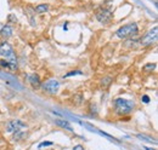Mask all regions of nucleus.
I'll return each mask as SVG.
<instances>
[{"label": "nucleus", "mask_w": 158, "mask_h": 150, "mask_svg": "<svg viewBox=\"0 0 158 150\" xmlns=\"http://www.w3.org/2000/svg\"><path fill=\"white\" fill-rule=\"evenodd\" d=\"M0 54L5 58H8L9 69L11 72H16L17 70V58H16V54L14 52L12 46L9 43L4 41V43L0 44Z\"/></svg>", "instance_id": "1"}, {"label": "nucleus", "mask_w": 158, "mask_h": 150, "mask_svg": "<svg viewBox=\"0 0 158 150\" xmlns=\"http://www.w3.org/2000/svg\"><path fill=\"white\" fill-rule=\"evenodd\" d=\"M139 33V28L136 23H129L125 24L123 27H120L117 31V37L120 39H128V38H133Z\"/></svg>", "instance_id": "2"}, {"label": "nucleus", "mask_w": 158, "mask_h": 150, "mask_svg": "<svg viewBox=\"0 0 158 150\" xmlns=\"http://www.w3.org/2000/svg\"><path fill=\"white\" fill-rule=\"evenodd\" d=\"M114 109L119 115H125V114H129L134 109V103L128 99L117 98L114 101Z\"/></svg>", "instance_id": "3"}, {"label": "nucleus", "mask_w": 158, "mask_h": 150, "mask_svg": "<svg viewBox=\"0 0 158 150\" xmlns=\"http://www.w3.org/2000/svg\"><path fill=\"white\" fill-rule=\"evenodd\" d=\"M157 35H158V29L157 27H154L153 29L148 31L141 39H140V44L142 46H148L151 44H153L156 40H157Z\"/></svg>", "instance_id": "4"}, {"label": "nucleus", "mask_w": 158, "mask_h": 150, "mask_svg": "<svg viewBox=\"0 0 158 150\" xmlns=\"http://www.w3.org/2000/svg\"><path fill=\"white\" fill-rule=\"evenodd\" d=\"M40 87H43L44 91H46V92L54 95V93H56V92L58 91V88H60V82H58L57 80H55V79H50V80L45 81L44 84H42Z\"/></svg>", "instance_id": "5"}, {"label": "nucleus", "mask_w": 158, "mask_h": 150, "mask_svg": "<svg viewBox=\"0 0 158 150\" xmlns=\"http://www.w3.org/2000/svg\"><path fill=\"white\" fill-rule=\"evenodd\" d=\"M23 127H26L24 122H22L21 120H11L6 124V131L8 132H17L20 130H22Z\"/></svg>", "instance_id": "6"}, {"label": "nucleus", "mask_w": 158, "mask_h": 150, "mask_svg": "<svg viewBox=\"0 0 158 150\" xmlns=\"http://www.w3.org/2000/svg\"><path fill=\"white\" fill-rule=\"evenodd\" d=\"M96 18L101 22V23H107L112 19V12L107 9H100L96 13Z\"/></svg>", "instance_id": "7"}, {"label": "nucleus", "mask_w": 158, "mask_h": 150, "mask_svg": "<svg viewBox=\"0 0 158 150\" xmlns=\"http://www.w3.org/2000/svg\"><path fill=\"white\" fill-rule=\"evenodd\" d=\"M28 81L30 84V86L33 87V88H39L42 86V82H40V79L37 74H30L28 76Z\"/></svg>", "instance_id": "8"}, {"label": "nucleus", "mask_w": 158, "mask_h": 150, "mask_svg": "<svg viewBox=\"0 0 158 150\" xmlns=\"http://www.w3.org/2000/svg\"><path fill=\"white\" fill-rule=\"evenodd\" d=\"M0 35H2L3 38H10L12 35V28L9 24L4 25L2 28V31H0Z\"/></svg>", "instance_id": "9"}, {"label": "nucleus", "mask_w": 158, "mask_h": 150, "mask_svg": "<svg viewBox=\"0 0 158 150\" xmlns=\"http://www.w3.org/2000/svg\"><path fill=\"white\" fill-rule=\"evenodd\" d=\"M55 124H56L57 126L62 127V128H66V130H70V131H72V127H71L70 122L65 121V120H56V121H55Z\"/></svg>", "instance_id": "10"}, {"label": "nucleus", "mask_w": 158, "mask_h": 150, "mask_svg": "<svg viewBox=\"0 0 158 150\" xmlns=\"http://www.w3.org/2000/svg\"><path fill=\"white\" fill-rule=\"evenodd\" d=\"M48 10H49V5H46V4L38 5V6H37V9H36V11H37L38 13H44V12H46Z\"/></svg>", "instance_id": "11"}, {"label": "nucleus", "mask_w": 158, "mask_h": 150, "mask_svg": "<svg viewBox=\"0 0 158 150\" xmlns=\"http://www.w3.org/2000/svg\"><path fill=\"white\" fill-rule=\"evenodd\" d=\"M154 68H156V64H147V66L144 67V69L147 70V72H151V70H153Z\"/></svg>", "instance_id": "12"}, {"label": "nucleus", "mask_w": 158, "mask_h": 150, "mask_svg": "<svg viewBox=\"0 0 158 150\" xmlns=\"http://www.w3.org/2000/svg\"><path fill=\"white\" fill-rule=\"evenodd\" d=\"M140 139H145V140H147V142H153V143H156V140L154 139H152V138H147V136H142V134H139L138 136Z\"/></svg>", "instance_id": "13"}, {"label": "nucleus", "mask_w": 158, "mask_h": 150, "mask_svg": "<svg viewBox=\"0 0 158 150\" xmlns=\"http://www.w3.org/2000/svg\"><path fill=\"white\" fill-rule=\"evenodd\" d=\"M73 150H84V146L83 145H76Z\"/></svg>", "instance_id": "14"}, {"label": "nucleus", "mask_w": 158, "mask_h": 150, "mask_svg": "<svg viewBox=\"0 0 158 150\" xmlns=\"http://www.w3.org/2000/svg\"><path fill=\"white\" fill-rule=\"evenodd\" d=\"M44 145H52V143H51V142H45V143H42V144L39 145V148H42V146H44Z\"/></svg>", "instance_id": "15"}, {"label": "nucleus", "mask_w": 158, "mask_h": 150, "mask_svg": "<svg viewBox=\"0 0 158 150\" xmlns=\"http://www.w3.org/2000/svg\"><path fill=\"white\" fill-rule=\"evenodd\" d=\"M142 101H144V102H146V103H148V102H150V99H148V97H147V96H144V97H142Z\"/></svg>", "instance_id": "16"}, {"label": "nucleus", "mask_w": 158, "mask_h": 150, "mask_svg": "<svg viewBox=\"0 0 158 150\" xmlns=\"http://www.w3.org/2000/svg\"><path fill=\"white\" fill-rule=\"evenodd\" d=\"M145 150H156V149H150V148H147V146H146V148H145Z\"/></svg>", "instance_id": "17"}]
</instances>
